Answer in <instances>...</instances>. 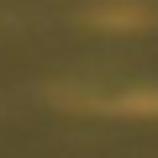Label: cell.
<instances>
[{"label": "cell", "instance_id": "1", "mask_svg": "<svg viewBox=\"0 0 158 158\" xmlns=\"http://www.w3.org/2000/svg\"><path fill=\"white\" fill-rule=\"evenodd\" d=\"M79 111H100V116H137V121H153L158 116V85H142V90H111L106 100H74Z\"/></svg>", "mask_w": 158, "mask_h": 158}, {"label": "cell", "instance_id": "2", "mask_svg": "<svg viewBox=\"0 0 158 158\" xmlns=\"http://www.w3.org/2000/svg\"><path fill=\"white\" fill-rule=\"evenodd\" d=\"M85 21L100 27V32H142V27H153V11L137 6V0H106V6L85 11Z\"/></svg>", "mask_w": 158, "mask_h": 158}]
</instances>
